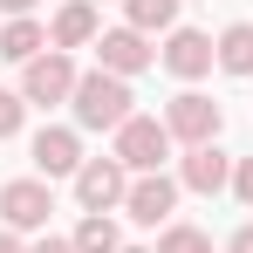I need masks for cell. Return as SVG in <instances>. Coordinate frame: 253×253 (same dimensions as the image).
<instances>
[{"mask_svg":"<svg viewBox=\"0 0 253 253\" xmlns=\"http://www.w3.org/2000/svg\"><path fill=\"white\" fill-rule=\"evenodd\" d=\"M48 42L62 48V55H69V48H83V42H96V7H89V0H69V7L55 14Z\"/></svg>","mask_w":253,"mask_h":253,"instance_id":"7c38bea8","label":"cell"},{"mask_svg":"<svg viewBox=\"0 0 253 253\" xmlns=\"http://www.w3.org/2000/svg\"><path fill=\"white\" fill-rule=\"evenodd\" d=\"M35 253H76V240H42Z\"/></svg>","mask_w":253,"mask_h":253,"instance_id":"44dd1931","label":"cell"},{"mask_svg":"<svg viewBox=\"0 0 253 253\" xmlns=\"http://www.w3.org/2000/svg\"><path fill=\"white\" fill-rule=\"evenodd\" d=\"M0 7H7V14H14V21H21V14H28V7H35V0H0Z\"/></svg>","mask_w":253,"mask_h":253,"instance_id":"7402d4cb","label":"cell"},{"mask_svg":"<svg viewBox=\"0 0 253 253\" xmlns=\"http://www.w3.org/2000/svg\"><path fill=\"white\" fill-rule=\"evenodd\" d=\"M226 178H233V165H226V151H212V144H192L185 165H178V185H185V192H206V199L226 185Z\"/></svg>","mask_w":253,"mask_h":253,"instance_id":"30bf717a","label":"cell"},{"mask_svg":"<svg viewBox=\"0 0 253 253\" xmlns=\"http://www.w3.org/2000/svg\"><path fill=\"white\" fill-rule=\"evenodd\" d=\"M158 253H212V240L199 233V226H165V240H158Z\"/></svg>","mask_w":253,"mask_h":253,"instance_id":"e0dca14e","label":"cell"},{"mask_svg":"<svg viewBox=\"0 0 253 253\" xmlns=\"http://www.w3.org/2000/svg\"><path fill=\"white\" fill-rule=\"evenodd\" d=\"M96 48H103V69H110V76H137V69H151V42H144L137 28H110Z\"/></svg>","mask_w":253,"mask_h":253,"instance_id":"8fae6325","label":"cell"},{"mask_svg":"<svg viewBox=\"0 0 253 253\" xmlns=\"http://www.w3.org/2000/svg\"><path fill=\"white\" fill-rule=\"evenodd\" d=\"M226 253H253V226H240V233H233V247Z\"/></svg>","mask_w":253,"mask_h":253,"instance_id":"ffe728a7","label":"cell"},{"mask_svg":"<svg viewBox=\"0 0 253 253\" xmlns=\"http://www.w3.org/2000/svg\"><path fill=\"white\" fill-rule=\"evenodd\" d=\"M76 253H124V240H117V219H110V212H89L83 226H76Z\"/></svg>","mask_w":253,"mask_h":253,"instance_id":"9a60e30c","label":"cell"},{"mask_svg":"<svg viewBox=\"0 0 253 253\" xmlns=\"http://www.w3.org/2000/svg\"><path fill=\"white\" fill-rule=\"evenodd\" d=\"M0 253H21V247H14V233H0Z\"/></svg>","mask_w":253,"mask_h":253,"instance_id":"603a6c76","label":"cell"},{"mask_svg":"<svg viewBox=\"0 0 253 253\" xmlns=\"http://www.w3.org/2000/svg\"><path fill=\"white\" fill-rule=\"evenodd\" d=\"M124 253H151V247H124Z\"/></svg>","mask_w":253,"mask_h":253,"instance_id":"cb8c5ba5","label":"cell"},{"mask_svg":"<svg viewBox=\"0 0 253 253\" xmlns=\"http://www.w3.org/2000/svg\"><path fill=\"white\" fill-rule=\"evenodd\" d=\"M130 83L124 76H110V69H96V76H83L76 83V124L83 130H124L130 124Z\"/></svg>","mask_w":253,"mask_h":253,"instance_id":"6da1fadb","label":"cell"},{"mask_svg":"<svg viewBox=\"0 0 253 253\" xmlns=\"http://www.w3.org/2000/svg\"><path fill=\"white\" fill-rule=\"evenodd\" d=\"M165 158H171V130L158 124V117H130V124L117 130V165L124 171L144 178V171H158Z\"/></svg>","mask_w":253,"mask_h":253,"instance_id":"7a4b0ae2","label":"cell"},{"mask_svg":"<svg viewBox=\"0 0 253 253\" xmlns=\"http://www.w3.org/2000/svg\"><path fill=\"white\" fill-rule=\"evenodd\" d=\"M219 103L212 96H199V89H185V96H171V110H165V130L171 137H185V144H212L219 137Z\"/></svg>","mask_w":253,"mask_h":253,"instance_id":"5b68a950","label":"cell"},{"mask_svg":"<svg viewBox=\"0 0 253 253\" xmlns=\"http://www.w3.org/2000/svg\"><path fill=\"white\" fill-rule=\"evenodd\" d=\"M219 69L226 76H253V21H233L219 35Z\"/></svg>","mask_w":253,"mask_h":253,"instance_id":"5bb4252c","label":"cell"},{"mask_svg":"<svg viewBox=\"0 0 253 253\" xmlns=\"http://www.w3.org/2000/svg\"><path fill=\"white\" fill-rule=\"evenodd\" d=\"M124 14H130V28H137V35H158V28L178 21V0H124Z\"/></svg>","mask_w":253,"mask_h":253,"instance_id":"2e32d148","label":"cell"},{"mask_svg":"<svg viewBox=\"0 0 253 253\" xmlns=\"http://www.w3.org/2000/svg\"><path fill=\"white\" fill-rule=\"evenodd\" d=\"M21 110H28V96L0 89V137H14V130H21Z\"/></svg>","mask_w":253,"mask_h":253,"instance_id":"ac0fdd59","label":"cell"},{"mask_svg":"<svg viewBox=\"0 0 253 253\" xmlns=\"http://www.w3.org/2000/svg\"><path fill=\"white\" fill-rule=\"evenodd\" d=\"M212 62H219V42H212V35H199V28H171V42H165V69H171V76L199 83Z\"/></svg>","mask_w":253,"mask_h":253,"instance_id":"52a82bcc","label":"cell"},{"mask_svg":"<svg viewBox=\"0 0 253 253\" xmlns=\"http://www.w3.org/2000/svg\"><path fill=\"white\" fill-rule=\"evenodd\" d=\"M130 219H137V226H165L171 219V206H178V185H171L165 171H144V178H137V185H130Z\"/></svg>","mask_w":253,"mask_h":253,"instance_id":"ba28073f","label":"cell"},{"mask_svg":"<svg viewBox=\"0 0 253 253\" xmlns=\"http://www.w3.org/2000/svg\"><path fill=\"white\" fill-rule=\"evenodd\" d=\"M76 83H83V76H76V62H69V55H62V48H48V55H35V62H28V69H21V96H28V103H62V96H76Z\"/></svg>","mask_w":253,"mask_h":253,"instance_id":"3957f363","label":"cell"},{"mask_svg":"<svg viewBox=\"0 0 253 253\" xmlns=\"http://www.w3.org/2000/svg\"><path fill=\"white\" fill-rule=\"evenodd\" d=\"M76 199H83L89 212H110L117 199H130V178L117 158H89L83 171H76Z\"/></svg>","mask_w":253,"mask_h":253,"instance_id":"8992f818","label":"cell"},{"mask_svg":"<svg viewBox=\"0 0 253 253\" xmlns=\"http://www.w3.org/2000/svg\"><path fill=\"white\" fill-rule=\"evenodd\" d=\"M42 48H48V28H42V21H28V14L0 28V55H7V62H21V69H28Z\"/></svg>","mask_w":253,"mask_h":253,"instance_id":"4fadbf2b","label":"cell"},{"mask_svg":"<svg viewBox=\"0 0 253 253\" xmlns=\"http://www.w3.org/2000/svg\"><path fill=\"white\" fill-rule=\"evenodd\" d=\"M233 192L253 206V158H240V165H233Z\"/></svg>","mask_w":253,"mask_h":253,"instance_id":"d6986e66","label":"cell"},{"mask_svg":"<svg viewBox=\"0 0 253 253\" xmlns=\"http://www.w3.org/2000/svg\"><path fill=\"white\" fill-rule=\"evenodd\" d=\"M48 212H55V192H48L42 178H14V185H0V219H7L14 233L48 226Z\"/></svg>","mask_w":253,"mask_h":253,"instance_id":"277c9868","label":"cell"},{"mask_svg":"<svg viewBox=\"0 0 253 253\" xmlns=\"http://www.w3.org/2000/svg\"><path fill=\"white\" fill-rule=\"evenodd\" d=\"M35 171H42V178H76V171H83L76 130H42V137H35Z\"/></svg>","mask_w":253,"mask_h":253,"instance_id":"9c48e42d","label":"cell"}]
</instances>
